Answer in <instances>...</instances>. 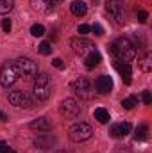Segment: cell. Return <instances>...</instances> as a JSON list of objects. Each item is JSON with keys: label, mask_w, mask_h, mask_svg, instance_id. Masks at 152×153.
<instances>
[{"label": "cell", "mask_w": 152, "mask_h": 153, "mask_svg": "<svg viewBox=\"0 0 152 153\" xmlns=\"http://www.w3.org/2000/svg\"><path fill=\"white\" fill-rule=\"evenodd\" d=\"M57 2H63V0H57Z\"/></svg>", "instance_id": "36"}, {"label": "cell", "mask_w": 152, "mask_h": 153, "mask_svg": "<svg viewBox=\"0 0 152 153\" xmlns=\"http://www.w3.org/2000/svg\"><path fill=\"white\" fill-rule=\"evenodd\" d=\"M31 34H32L34 38H41V36H45V27H43L41 23L32 25V27H31Z\"/></svg>", "instance_id": "25"}, {"label": "cell", "mask_w": 152, "mask_h": 153, "mask_svg": "<svg viewBox=\"0 0 152 153\" xmlns=\"http://www.w3.org/2000/svg\"><path fill=\"white\" fill-rule=\"evenodd\" d=\"M18 76H20L18 75V70H16V66H14L13 61H7V62L2 64V68H0V84L4 87L13 85L18 80Z\"/></svg>", "instance_id": "5"}, {"label": "cell", "mask_w": 152, "mask_h": 153, "mask_svg": "<svg viewBox=\"0 0 152 153\" xmlns=\"http://www.w3.org/2000/svg\"><path fill=\"white\" fill-rule=\"evenodd\" d=\"M7 152H9L7 143H5V141H0V153H7Z\"/></svg>", "instance_id": "32"}, {"label": "cell", "mask_w": 152, "mask_h": 153, "mask_svg": "<svg viewBox=\"0 0 152 153\" xmlns=\"http://www.w3.org/2000/svg\"><path fill=\"white\" fill-rule=\"evenodd\" d=\"M31 5L34 11L41 14H50L54 11V2L52 0H31Z\"/></svg>", "instance_id": "15"}, {"label": "cell", "mask_w": 152, "mask_h": 153, "mask_svg": "<svg viewBox=\"0 0 152 153\" xmlns=\"http://www.w3.org/2000/svg\"><path fill=\"white\" fill-rule=\"evenodd\" d=\"M95 87H97V91H99L100 94H108V93H111V89H113V78L108 76V75L99 76V78L95 80Z\"/></svg>", "instance_id": "13"}, {"label": "cell", "mask_w": 152, "mask_h": 153, "mask_svg": "<svg viewBox=\"0 0 152 153\" xmlns=\"http://www.w3.org/2000/svg\"><path fill=\"white\" fill-rule=\"evenodd\" d=\"M72 91L77 96H81L82 100H91L95 91H93V84L86 78V76H79L77 80L72 82Z\"/></svg>", "instance_id": "4"}, {"label": "cell", "mask_w": 152, "mask_h": 153, "mask_svg": "<svg viewBox=\"0 0 152 153\" xmlns=\"http://www.w3.org/2000/svg\"><path fill=\"white\" fill-rule=\"evenodd\" d=\"M52 66L57 68V70H63V68H65V62H63V59L56 57V59H52Z\"/></svg>", "instance_id": "28"}, {"label": "cell", "mask_w": 152, "mask_h": 153, "mask_svg": "<svg viewBox=\"0 0 152 153\" xmlns=\"http://www.w3.org/2000/svg\"><path fill=\"white\" fill-rule=\"evenodd\" d=\"M70 45H72L74 53L79 55V57H86L90 52L95 50V45H93L90 39H86V38H74L72 41H70Z\"/></svg>", "instance_id": "7"}, {"label": "cell", "mask_w": 152, "mask_h": 153, "mask_svg": "<svg viewBox=\"0 0 152 153\" xmlns=\"http://www.w3.org/2000/svg\"><path fill=\"white\" fill-rule=\"evenodd\" d=\"M134 105H138V98H136V96H129V98H125V100L122 102V107L127 109V111L134 109Z\"/></svg>", "instance_id": "22"}, {"label": "cell", "mask_w": 152, "mask_h": 153, "mask_svg": "<svg viewBox=\"0 0 152 153\" xmlns=\"http://www.w3.org/2000/svg\"><path fill=\"white\" fill-rule=\"evenodd\" d=\"M91 135H93V128L88 123H75L68 130V137L74 143H84V141L91 139Z\"/></svg>", "instance_id": "3"}, {"label": "cell", "mask_w": 152, "mask_h": 153, "mask_svg": "<svg viewBox=\"0 0 152 153\" xmlns=\"http://www.w3.org/2000/svg\"><path fill=\"white\" fill-rule=\"evenodd\" d=\"M9 102H11L14 107L32 109V100H31L23 91H13V93H9Z\"/></svg>", "instance_id": "10"}, {"label": "cell", "mask_w": 152, "mask_h": 153, "mask_svg": "<svg viewBox=\"0 0 152 153\" xmlns=\"http://www.w3.org/2000/svg\"><path fill=\"white\" fill-rule=\"evenodd\" d=\"M140 68L145 71V73H149V71H152V55L147 52V53H143L141 57H140Z\"/></svg>", "instance_id": "19"}, {"label": "cell", "mask_w": 152, "mask_h": 153, "mask_svg": "<svg viewBox=\"0 0 152 153\" xmlns=\"http://www.w3.org/2000/svg\"><path fill=\"white\" fill-rule=\"evenodd\" d=\"M109 50L116 57V61H123V62L134 59V55H136V48H134V45L131 43L129 38H118L109 46Z\"/></svg>", "instance_id": "1"}, {"label": "cell", "mask_w": 152, "mask_h": 153, "mask_svg": "<svg viewBox=\"0 0 152 153\" xmlns=\"http://www.w3.org/2000/svg\"><path fill=\"white\" fill-rule=\"evenodd\" d=\"M100 61H102V55H100V52L95 48L93 52H90L86 57H84V62H86V68H95L97 64H100Z\"/></svg>", "instance_id": "17"}, {"label": "cell", "mask_w": 152, "mask_h": 153, "mask_svg": "<svg viewBox=\"0 0 152 153\" xmlns=\"http://www.w3.org/2000/svg\"><path fill=\"white\" fill-rule=\"evenodd\" d=\"M29 128L39 130V132H50V130L54 128V125H52V121L47 119V117H38V119H34V121L29 123Z\"/></svg>", "instance_id": "16"}, {"label": "cell", "mask_w": 152, "mask_h": 153, "mask_svg": "<svg viewBox=\"0 0 152 153\" xmlns=\"http://www.w3.org/2000/svg\"><path fill=\"white\" fill-rule=\"evenodd\" d=\"M127 134H131V123H114L113 126L109 128V135L114 139H120V137H125Z\"/></svg>", "instance_id": "12"}, {"label": "cell", "mask_w": 152, "mask_h": 153, "mask_svg": "<svg viewBox=\"0 0 152 153\" xmlns=\"http://www.w3.org/2000/svg\"><path fill=\"white\" fill-rule=\"evenodd\" d=\"M0 121H7V116L4 114V112H0Z\"/></svg>", "instance_id": "33"}, {"label": "cell", "mask_w": 152, "mask_h": 153, "mask_svg": "<svg viewBox=\"0 0 152 153\" xmlns=\"http://www.w3.org/2000/svg\"><path fill=\"white\" fill-rule=\"evenodd\" d=\"M11 27H13V25H11V20H9V18L2 20V29H4V32H9V30H11Z\"/></svg>", "instance_id": "30"}, {"label": "cell", "mask_w": 152, "mask_h": 153, "mask_svg": "<svg viewBox=\"0 0 152 153\" xmlns=\"http://www.w3.org/2000/svg\"><path fill=\"white\" fill-rule=\"evenodd\" d=\"M16 70H18V75L23 76H34L38 75V66L34 61H31L29 57H18L16 61H13Z\"/></svg>", "instance_id": "6"}, {"label": "cell", "mask_w": 152, "mask_h": 153, "mask_svg": "<svg viewBox=\"0 0 152 153\" xmlns=\"http://www.w3.org/2000/svg\"><path fill=\"white\" fill-rule=\"evenodd\" d=\"M106 11L113 16L118 25L123 23V0H108Z\"/></svg>", "instance_id": "9"}, {"label": "cell", "mask_w": 152, "mask_h": 153, "mask_svg": "<svg viewBox=\"0 0 152 153\" xmlns=\"http://www.w3.org/2000/svg\"><path fill=\"white\" fill-rule=\"evenodd\" d=\"M56 153H72V152H68V150H57Z\"/></svg>", "instance_id": "34"}, {"label": "cell", "mask_w": 152, "mask_h": 153, "mask_svg": "<svg viewBox=\"0 0 152 153\" xmlns=\"http://www.w3.org/2000/svg\"><path fill=\"white\" fill-rule=\"evenodd\" d=\"M95 119H97L99 123H108L111 117H109V112H108L104 107H99V109H95Z\"/></svg>", "instance_id": "20"}, {"label": "cell", "mask_w": 152, "mask_h": 153, "mask_svg": "<svg viewBox=\"0 0 152 153\" xmlns=\"http://www.w3.org/2000/svg\"><path fill=\"white\" fill-rule=\"evenodd\" d=\"M7 153H16V152H7Z\"/></svg>", "instance_id": "35"}, {"label": "cell", "mask_w": 152, "mask_h": 153, "mask_svg": "<svg viewBox=\"0 0 152 153\" xmlns=\"http://www.w3.org/2000/svg\"><path fill=\"white\" fill-rule=\"evenodd\" d=\"M38 52L41 53V55H50V53H52V45H50L48 41H43V43H39Z\"/></svg>", "instance_id": "24"}, {"label": "cell", "mask_w": 152, "mask_h": 153, "mask_svg": "<svg viewBox=\"0 0 152 153\" xmlns=\"http://www.w3.org/2000/svg\"><path fill=\"white\" fill-rule=\"evenodd\" d=\"M59 112L66 117H75L81 112V105L75 98H65L59 105Z\"/></svg>", "instance_id": "8"}, {"label": "cell", "mask_w": 152, "mask_h": 153, "mask_svg": "<svg viewBox=\"0 0 152 153\" xmlns=\"http://www.w3.org/2000/svg\"><path fill=\"white\" fill-rule=\"evenodd\" d=\"M141 98H143V102H145V105H150V102H152V96H150V93H149V91H143V94H141Z\"/></svg>", "instance_id": "31"}, {"label": "cell", "mask_w": 152, "mask_h": 153, "mask_svg": "<svg viewBox=\"0 0 152 153\" xmlns=\"http://www.w3.org/2000/svg\"><path fill=\"white\" fill-rule=\"evenodd\" d=\"M90 30H91V27H90V25H84V23H82V25H79V27H77V32H79V34H81V36H84V34H88V32H90Z\"/></svg>", "instance_id": "27"}, {"label": "cell", "mask_w": 152, "mask_h": 153, "mask_svg": "<svg viewBox=\"0 0 152 153\" xmlns=\"http://www.w3.org/2000/svg\"><path fill=\"white\" fill-rule=\"evenodd\" d=\"M70 11L75 14V16H84L86 13H88V5L84 4V2H81V0H75V2H72V5H70Z\"/></svg>", "instance_id": "18"}, {"label": "cell", "mask_w": 152, "mask_h": 153, "mask_svg": "<svg viewBox=\"0 0 152 153\" xmlns=\"http://www.w3.org/2000/svg\"><path fill=\"white\" fill-rule=\"evenodd\" d=\"M147 134H149V126L147 125H140V126H136L134 137H136V141H143V139H147Z\"/></svg>", "instance_id": "21"}, {"label": "cell", "mask_w": 152, "mask_h": 153, "mask_svg": "<svg viewBox=\"0 0 152 153\" xmlns=\"http://www.w3.org/2000/svg\"><path fill=\"white\" fill-rule=\"evenodd\" d=\"M114 68H116V71L120 73V76H122V80H123L125 84H131V76H132V70H131L129 62H123V61H114Z\"/></svg>", "instance_id": "14"}, {"label": "cell", "mask_w": 152, "mask_h": 153, "mask_svg": "<svg viewBox=\"0 0 152 153\" xmlns=\"http://www.w3.org/2000/svg\"><path fill=\"white\" fill-rule=\"evenodd\" d=\"M91 30L95 32V36H102V34H104V29H102V25H100V23H95V25L91 27Z\"/></svg>", "instance_id": "29"}, {"label": "cell", "mask_w": 152, "mask_h": 153, "mask_svg": "<svg viewBox=\"0 0 152 153\" xmlns=\"http://www.w3.org/2000/svg\"><path fill=\"white\" fill-rule=\"evenodd\" d=\"M32 143H34V146L39 148V150H50V148L57 143V139H56V135H52V134H41V135H38Z\"/></svg>", "instance_id": "11"}, {"label": "cell", "mask_w": 152, "mask_h": 153, "mask_svg": "<svg viewBox=\"0 0 152 153\" xmlns=\"http://www.w3.org/2000/svg\"><path fill=\"white\" fill-rule=\"evenodd\" d=\"M147 18H149V13H147V11H143V9L138 11V22H140V23H145Z\"/></svg>", "instance_id": "26"}, {"label": "cell", "mask_w": 152, "mask_h": 153, "mask_svg": "<svg viewBox=\"0 0 152 153\" xmlns=\"http://www.w3.org/2000/svg\"><path fill=\"white\" fill-rule=\"evenodd\" d=\"M52 93V80L47 73H39L34 82V96L38 100H47Z\"/></svg>", "instance_id": "2"}, {"label": "cell", "mask_w": 152, "mask_h": 153, "mask_svg": "<svg viewBox=\"0 0 152 153\" xmlns=\"http://www.w3.org/2000/svg\"><path fill=\"white\" fill-rule=\"evenodd\" d=\"M14 5V0H0V14H5L13 9Z\"/></svg>", "instance_id": "23"}]
</instances>
